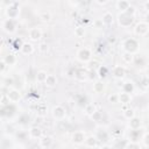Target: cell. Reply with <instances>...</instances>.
Returning a JSON list of instances; mask_svg holds the SVG:
<instances>
[{"mask_svg":"<svg viewBox=\"0 0 149 149\" xmlns=\"http://www.w3.org/2000/svg\"><path fill=\"white\" fill-rule=\"evenodd\" d=\"M122 49H123V51L134 55V54L137 52V50H139V42H137L135 38H133V37L126 38V40L122 42Z\"/></svg>","mask_w":149,"mask_h":149,"instance_id":"6da1fadb","label":"cell"},{"mask_svg":"<svg viewBox=\"0 0 149 149\" xmlns=\"http://www.w3.org/2000/svg\"><path fill=\"white\" fill-rule=\"evenodd\" d=\"M116 20H118L119 26H121V27H123V28H128V27H130V26L133 24V22H134V16L127 14L126 12H120V13L118 14V19H116Z\"/></svg>","mask_w":149,"mask_h":149,"instance_id":"7a4b0ae2","label":"cell"},{"mask_svg":"<svg viewBox=\"0 0 149 149\" xmlns=\"http://www.w3.org/2000/svg\"><path fill=\"white\" fill-rule=\"evenodd\" d=\"M5 14L7 16V19H12V20H16V17L19 16L20 14V7H19V3L13 1L9 6L6 7L5 9Z\"/></svg>","mask_w":149,"mask_h":149,"instance_id":"3957f363","label":"cell"},{"mask_svg":"<svg viewBox=\"0 0 149 149\" xmlns=\"http://www.w3.org/2000/svg\"><path fill=\"white\" fill-rule=\"evenodd\" d=\"M16 112V107L14 106V104H6V105H2L0 107V118L2 119H9L12 118Z\"/></svg>","mask_w":149,"mask_h":149,"instance_id":"277c9868","label":"cell"},{"mask_svg":"<svg viewBox=\"0 0 149 149\" xmlns=\"http://www.w3.org/2000/svg\"><path fill=\"white\" fill-rule=\"evenodd\" d=\"M134 33L137 35V36H147L148 33H149V23L146 22V21H140L135 24L134 27Z\"/></svg>","mask_w":149,"mask_h":149,"instance_id":"5b68a950","label":"cell"},{"mask_svg":"<svg viewBox=\"0 0 149 149\" xmlns=\"http://www.w3.org/2000/svg\"><path fill=\"white\" fill-rule=\"evenodd\" d=\"M109 133L105 127H98L94 134V137L97 139V141L101 142V143H106L109 141Z\"/></svg>","mask_w":149,"mask_h":149,"instance_id":"8992f818","label":"cell"},{"mask_svg":"<svg viewBox=\"0 0 149 149\" xmlns=\"http://www.w3.org/2000/svg\"><path fill=\"white\" fill-rule=\"evenodd\" d=\"M92 58V54L91 50L88 48H80L77 51V59L81 63H88Z\"/></svg>","mask_w":149,"mask_h":149,"instance_id":"52a82bcc","label":"cell"},{"mask_svg":"<svg viewBox=\"0 0 149 149\" xmlns=\"http://www.w3.org/2000/svg\"><path fill=\"white\" fill-rule=\"evenodd\" d=\"M6 98L8 99V102L15 104V102L20 101V99H21V93H20V91H19L17 88L10 87V88H8V91H7Z\"/></svg>","mask_w":149,"mask_h":149,"instance_id":"ba28073f","label":"cell"},{"mask_svg":"<svg viewBox=\"0 0 149 149\" xmlns=\"http://www.w3.org/2000/svg\"><path fill=\"white\" fill-rule=\"evenodd\" d=\"M51 113H52L54 119H56V120H58V121L64 120L65 116H66V111H65V108H64L62 105H56V106H54Z\"/></svg>","mask_w":149,"mask_h":149,"instance_id":"9c48e42d","label":"cell"},{"mask_svg":"<svg viewBox=\"0 0 149 149\" xmlns=\"http://www.w3.org/2000/svg\"><path fill=\"white\" fill-rule=\"evenodd\" d=\"M2 28L6 33L8 34H13L16 31V28H17V23H16V20H12V19H6L2 23Z\"/></svg>","mask_w":149,"mask_h":149,"instance_id":"30bf717a","label":"cell"},{"mask_svg":"<svg viewBox=\"0 0 149 149\" xmlns=\"http://www.w3.org/2000/svg\"><path fill=\"white\" fill-rule=\"evenodd\" d=\"M72 98H73L74 104H76L77 106H79V107H83V108H84V107L88 104L87 97H86L85 94H83V93H76Z\"/></svg>","mask_w":149,"mask_h":149,"instance_id":"8fae6325","label":"cell"},{"mask_svg":"<svg viewBox=\"0 0 149 149\" xmlns=\"http://www.w3.org/2000/svg\"><path fill=\"white\" fill-rule=\"evenodd\" d=\"M85 137H86V135H85L84 132H81V130H77V132H74V133L72 134L71 140H72V142H73L74 144L80 146V144H84Z\"/></svg>","mask_w":149,"mask_h":149,"instance_id":"7c38bea8","label":"cell"},{"mask_svg":"<svg viewBox=\"0 0 149 149\" xmlns=\"http://www.w3.org/2000/svg\"><path fill=\"white\" fill-rule=\"evenodd\" d=\"M112 73H113V77H114L116 80H119V79H122V78L126 76V69H125V66H122V65H115V66L113 68Z\"/></svg>","mask_w":149,"mask_h":149,"instance_id":"4fadbf2b","label":"cell"},{"mask_svg":"<svg viewBox=\"0 0 149 149\" xmlns=\"http://www.w3.org/2000/svg\"><path fill=\"white\" fill-rule=\"evenodd\" d=\"M38 146L43 149H49L52 144V137L49 136V135H42L40 139H38Z\"/></svg>","mask_w":149,"mask_h":149,"instance_id":"5bb4252c","label":"cell"},{"mask_svg":"<svg viewBox=\"0 0 149 149\" xmlns=\"http://www.w3.org/2000/svg\"><path fill=\"white\" fill-rule=\"evenodd\" d=\"M43 135V132H42V129L40 128V127H37V126H31L30 128H29V130H28V136L30 137V139H40L41 136Z\"/></svg>","mask_w":149,"mask_h":149,"instance_id":"9a60e30c","label":"cell"},{"mask_svg":"<svg viewBox=\"0 0 149 149\" xmlns=\"http://www.w3.org/2000/svg\"><path fill=\"white\" fill-rule=\"evenodd\" d=\"M35 112H36L37 116L44 118V116L47 115V113H48V106H47V104H44V102H38V104L35 106Z\"/></svg>","mask_w":149,"mask_h":149,"instance_id":"2e32d148","label":"cell"},{"mask_svg":"<svg viewBox=\"0 0 149 149\" xmlns=\"http://www.w3.org/2000/svg\"><path fill=\"white\" fill-rule=\"evenodd\" d=\"M29 38L30 41H38L42 37V30L37 27H34L31 29H29Z\"/></svg>","mask_w":149,"mask_h":149,"instance_id":"e0dca14e","label":"cell"},{"mask_svg":"<svg viewBox=\"0 0 149 149\" xmlns=\"http://www.w3.org/2000/svg\"><path fill=\"white\" fill-rule=\"evenodd\" d=\"M142 134L143 133H141V128L140 129H130L129 135H128L129 142H137L139 140H141Z\"/></svg>","mask_w":149,"mask_h":149,"instance_id":"ac0fdd59","label":"cell"},{"mask_svg":"<svg viewBox=\"0 0 149 149\" xmlns=\"http://www.w3.org/2000/svg\"><path fill=\"white\" fill-rule=\"evenodd\" d=\"M74 78L79 81H84L87 79V70L83 69V68H79V69H76L74 71Z\"/></svg>","mask_w":149,"mask_h":149,"instance_id":"d6986e66","label":"cell"},{"mask_svg":"<svg viewBox=\"0 0 149 149\" xmlns=\"http://www.w3.org/2000/svg\"><path fill=\"white\" fill-rule=\"evenodd\" d=\"M93 92L94 93H97V94H101V93H104V91H105V84H104V81L101 80V79H98V80H95L94 83H93Z\"/></svg>","mask_w":149,"mask_h":149,"instance_id":"ffe728a7","label":"cell"},{"mask_svg":"<svg viewBox=\"0 0 149 149\" xmlns=\"http://www.w3.org/2000/svg\"><path fill=\"white\" fill-rule=\"evenodd\" d=\"M132 101V95L125 92H120L118 93V102L122 104V105H128Z\"/></svg>","mask_w":149,"mask_h":149,"instance_id":"44dd1931","label":"cell"},{"mask_svg":"<svg viewBox=\"0 0 149 149\" xmlns=\"http://www.w3.org/2000/svg\"><path fill=\"white\" fill-rule=\"evenodd\" d=\"M84 144H85V147H86V148H88V149H93V148H95V147H97L98 141H97V139L94 137V135H88V136H86V137H85Z\"/></svg>","mask_w":149,"mask_h":149,"instance_id":"7402d4cb","label":"cell"},{"mask_svg":"<svg viewBox=\"0 0 149 149\" xmlns=\"http://www.w3.org/2000/svg\"><path fill=\"white\" fill-rule=\"evenodd\" d=\"M128 125H129V128H130V129H140V128L142 127V121H141V119H140L139 116L135 115L134 118H132V119L129 120Z\"/></svg>","mask_w":149,"mask_h":149,"instance_id":"603a6c76","label":"cell"},{"mask_svg":"<svg viewBox=\"0 0 149 149\" xmlns=\"http://www.w3.org/2000/svg\"><path fill=\"white\" fill-rule=\"evenodd\" d=\"M121 87H122V92L128 93V94H132V93L134 92V90H135V85H134V83L130 81V80L125 81Z\"/></svg>","mask_w":149,"mask_h":149,"instance_id":"cb8c5ba5","label":"cell"},{"mask_svg":"<svg viewBox=\"0 0 149 149\" xmlns=\"http://www.w3.org/2000/svg\"><path fill=\"white\" fill-rule=\"evenodd\" d=\"M113 20H114V17H113V14H112L111 12H105V13L102 14V17H101L102 24H105V26H111V24L113 23Z\"/></svg>","mask_w":149,"mask_h":149,"instance_id":"d4e9b609","label":"cell"},{"mask_svg":"<svg viewBox=\"0 0 149 149\" xmlns=\"http://www.w3.org/2000/svg\"><path fill=\"white\" fill-rule=\"evenodd\" d=\"M20 51L23 54V55H31L34 52V47L31 43H28V42H23Z\"/></svg>","mask_w":149,"mask_h":149,"instance_id":"484cf974","label":"cell"},{"mask_svg":"<svg viewBox=\"0 0 149 149\" xmlns=\"http://www.w3.org/2000/svg\"><path fill=\"white\" fill-rule=\"evenodd\" d=\"M44 84H45V86H48V87H54V86H56V84H57V78H56V76H54V74H48L47 78H45V80H44Z\"/></svg>","mask_w":149,"mask_h":149,"instance_id":"4316f807","label":"cell"},{"mask_svg":"<svg viewBox=\"0 0 149 149\" xmlns=\"http://www.w3.org/2000/svg\"><path fill=\"white\" fill-rule=\"evenodd\" d=\"M129 5H130V2L127 1V0H119V1H116V3H115L116 8H118L119 10H121V12H126V9L129 7Z\"/></svg>","mask_w":149,"mask_h":149,"instance_id":"83f0119b","label":"cell"},{"mask_svg":"<svg viewBox=\"0 0 149 149\" xmlns=\"http://www.w3.org/2000/svg\"><path fill=\"white\" fill-rule=\"evenodd\" d=\"M107 73H108V69H107V66H105V65H99V68L97 69V74H98V78H100L101 80L107 76Z\"/></svg>","mask_w":149,"mask_h":149,"instance_id":"f1b7e54d","label":"cell"},{"mask_svg":"<svg viewBox=\"0 0 149 149\" xmlns=\"http://www.w3.org/2000/svg\"><path fill=\"white\" fill-rule=\"evenodd\" d=\"M133 63H134L136 66H140V68H142V66L146 65V61H144L143 56H141V55H134Z\"/></svg>","mask_w":149,"mask_h":149,"instance_id":"f546056e","label":"cell"},{"mask_svg":"<svg viewBox=\"0 0 149 149\" xmlns=\"http://www.w3.org/2000/svg\"><path fill=\"white\" fill-rule=\"evenodd\" d=\"M3 63H5L6 65H14V64L16 63V57H15V55H13V54L6 55L5 58H3Z\"/></svg>","mask_w":149,"mask_h":149,"instance_id":"4dcf8cb0","label":"cell"},{"mask_svg":"<svg viewBox=\"0 0 149 149\" xmlns=\"http://www.w3.org/2000/svg\"><path fill=\"white\" fill-rule=\"evenodd\" d=\"M95 111H97V107H95L94 104H90V102H88V104L84 107V113H85L87 116H91Z\"/></svg>","mask_w":149,"mask_h":149,"instance_id":"1f68e13d","label":"cell"},{"mask_svg":"<svg viewBox=\"0 0 149 149\" xmlns=\"http://www.w3.org/2000/svg\"><path fill=\"white\" fill-rule=\"evenodd\" d=\"M121 58H122V61H123L125 63H127V64H130V63H133V58H134V55H132V54H129V52H126V51H123V52H122V55H121Z\"/></svg>","mask_w":149,"mask_h":149,"instance_id":"d6a6232c","label":"cell"},{"mask_svg":"<svg viewBox=\"0 0 149 149\" xmlns=\"http://www.w3.org/2000/svg\"><path fill=\"white\" fill-rule=\"evenodd\" d=\"M135 116V111L133 109V108H126V109H123V118L125 119H127V120H130L132 118H134Z\"/></svg>","mask_w":149,"mask_h":149,"instance_id":"836d02e7","label":"cell"},{"mask_svg":"<svg viewBox=\"0 0 149 149\" xmlns=\"http://www.w3.org/2000/svg\"><path fill=\"white\" fill-rule=\"evenodd\" d=\"M47 76H48V73H47L45 71H43V70L38 71V72L36 73V77H35V78H36V81H38V83H44Z\"/></svg>","mask_w":149,"mask_h":149,"instance_id":"e575fe53","label":"cell"},{"mask_svg":"<svg viewBox=\"0 0 149 149\" xmlns=\"http://www.w3.org/2000/svg\"><path fill=\"white\" fill-rule=\"evenodd\" d=\"M17 122H19V125L26 126V125H28V122H30V116L28 114H22V115H20Z\"/></svg>","mask_w":149,"mask_h":149,"instance_id":"d590c367","label":"cell"},{"mask_svg":"<svg viewBox=\"0 0 149 149\" xmlns=\"http://www.w3.org/2000/svg\"><path fill=\"white\" fill-rule=\"evenodd\" d=\"M90 118H91L94 122H100V121L102 120V113H101L100 111H98V109H97V111H95V112H94Z\"/></svg>","mask_w":149,"mask_h":149,"instance_id":"8d00e7d4","label":"cell"},{"mask_svg":"<svg viewBox=\"0 0 149 149\" xmlns=\"http://www.w3.org/2000/svg\"><path fill=\"white\" fill-rule=\"evenodd\" d=\"M125 149H142V147L139 142H127Z\"/></svg>","mask_w":149,"mask_h":149,"instance_id":"74e56055","label":"cell"},{"mask_svg":"<svg viewBox=\"0 0 149 149\" xmlns=\"http://www.w3.org/2000/svg\"><path fill=\"white\" fill-rule=\"evenodd\" d=\"M37 49H38V51H40L41 54H47L48 50H49V45H48L47 42H41V43L38 44Z\"/></svg>","mask_w":149,"mask_h":149,"instance_id":"f35d334b","label":"cell"},{"mask_svg":"<svg viewBox=\"0 0 149 149\" xmlns=\"http://www.w3.org/2000/svg\"><path fill=\"white\" fill-rule=\"evenodd\" d=\"M22 44H23V41H22L20 37H17V38H15V40L13 41L12 47H13L15 50H20V49H21V47H22Z\"/></svg>","mask_w":149,"mask_h":149,"instance_id":"ab89813d","label":"cell"},{"mask_svg":"<svg viewBox=\"0 0 149 149\" xmlns=\"http://www.w3.org/2000/svg\"><path fill=\"white\" fill-rule=\"evenodd\" d=\"M140 141H142V144H143L146 148L149 147V134H148V132H144V133L142 134Z\"/></svg>","mask_w":149,"mask_h":149,"instance_id":"60d3db41","label":"cell"},{"mask_svg":"<svg viewBox=\"0 0 149 149\" xmlns=\"http://www.w3.org/2000/svg\"><path fill=\"white\" fill-rule=\"evenodd\" d=\"M40 19L43 21V22H49L50 21V19H51V14L49 13V12H42L41 14H40Z\"/></svg>","mask_w":149,"mask_h":149,"instance_id":"b9f144b4","label":"cell"},{"mask_svg":"<svg viewBox=\"0 0 149 149\" xmlns=\"http://www.w3.org/2000/svg\"><path fill=\"white\" fill-rule=\"evenodd\" d=\"M14 135H15L20 141H24V140H27L28 133H27V132H22V130H20V132H16Z\"/></svg>","mask_w":149,"mask_h":149,"instance_id":"7bdbcfd3","label":"cell"},{"mask_svg":"<svg viewBox=\"0 0 149 149\" xmlns=\"http://www.w3.org/2000/svg\"><path fill=\"white\" fill-rule=\"evenodd\" d=\"M107 100L109 104H118V93H111L107 97Z\"/></svg>","mask_w":149,"mask_h":149,"instance_id":"ee69618b","label":"cell"},{"mask_svg":"<svg viewBox=\"0 0 149 149\" xmlns=\"http://www.w3.org/2000/svg\"><path fill=\"white\" fill-rule=\"evenodd\" d=\"M97 78H98L97 70H88V71H87V79H90V80H95Z\"/></svg>","mask_w":149,"mask_h":149,"instance_id":"f6af8a7d","label":"cell"},{"mask_svg":"<svg viewBox=\"0 0 149 149\" xmlns=\"http://www.w3.org/2000/svg\"><path fill=\"white\" fill-rule=\"evenodd\" d=\"M74 35H76L77 37H83V36L85 35V29H84V27H77V28L74 29Z\"/></svg>","mask_w":149,"mask_h":149,"instance_id":"bcb514c9","label":"cell"},{"mask_svg":"<svg viewBox=\"0 0 149 149\" xmlns=\"http://www.w3.org/2000/svg\"><path fill=\"white\" fill-rule=\"evenodd\" d=\"M2 84H3L5 86H7V87L13 86V84H14V79H13V77H5Z\"/></svg>","mask_w":149,"mask_h":149,"instance_id":"7dc6e473","label":"cell"},{"mask_svg":"<svg viewBox=\"0 0 149 149\" xmlns=\"http://www.w3.org/2000/svg\"><path fill=\"white\" fill-rule=\"evenodd\" d=\"M140 86L144 90V91H147L148 90V86H149V80H148V78L147 77H144L141 81H140Z\"/></svg>","mask_w":149,"mask_h":149,"instance_id":"c3c4849f","label":"cell"},{"mask_svg":"<svg viewBox=\"0 0 149 149\" xmlns=\"http://www.w3.org/2000/svg\"><path fill=\"white\" fill-rule=\"evenodd\" d=\"M126 13L132 15V16H135V13H136V8L133 6V5H129V7L126 9Z\"/></svg>","mask_w":149,"mask_h":149,"instance_id":"681fc988","label":"cell"},{"mask_svg":"<svg viewBox=\"0 0 149 149\" xmlns=\"http://www.w3.org/2000/svg\"><path fill=\"white\" fill-rule=\"evenodd\" d=\"M5 130H6V133H7V134H12V135L16 133V132H15V128H14L12 125H6Z\"/></svg>","mask_w":149,"mask_h":149,"instance_id":"f907efd6","label":"cell"},{"mask_svg":"<svg viewBox=\"0 0 149 149\" xmlns=\"http://www.w3.org/2000/svg\"><path fill=\"white\" fill-rule=\"evenodd\" d=\"M107 41H108V43H111V44H114V43L116 42V36H115L114 34H111V35H108V37H107Z\"/></svg>","mask_w":149,"mask_h":149,"instance_id":"816d5d0a","label":"cell"},{"mask_svg":"<svg viewBox=\"0 0 149 149\" xmlns=\"http://www.w3.org/2000/svg\"><path fill=\"white\" fill-rule=\"evenodd\" d=\"M126 143H127V141H119V142L116 143L115 148H116V149H125Z\"/></svg>","mask_w":149,"mask_h":149,"instance_id":"f5cc1de1","label":"cell"},{"mask_svg":"<svg viewBox=\"0 0 149 149\" xmlns=\"http://www.w3.org/2000/svg\"><path fill=\"white\" fill-rule=\"evenodd\" d=\"M88 63H90V65H91V70H97V69L99 68L98 62H95V61H90Z\"/></svg>","mask_w":149,"mask_h":149,"instance_id":"db71d44e","label":"cell"},{"mask_svg":"<svg viewBox=\"0 0 149 149\" xmlns=\"http://www.w3.org/2000/svg\"><path fill=\"white\" fill-rule=\"evenodd\" d=\"M119 130H121V128L120 127H115V129L112 130V135H121L122 132H119Z\"/></svg>","mask_w":149,"mask_h":149,"instance_id":"11a10c76","label":"cell"},{"mask_svg":"<svg viewBox=\"0 0 149 149\" xmlns=\"http://www.w3.org/2000/svg\"><path fill=\"white\" fill-rule=\"evenodd\" d=\"M5 68H6V64L3 63V61H0V74H1L2 72H3Z\"/></svg>","mask_w":149,"mask_h":149,"instance_id":"9f6ffc18","label":"cell"},{"mask_svg":"<svg viewBox=\"0 0 149 149\" xmlns=\"http://www.w3.org/2000/svg\"><path fill=\"white\" fill-rule=\"evenodd\" d=\"M95 2H97L98 5H106V3H108L109 1H108V0H95Z\"/></svg>","mask_w":149,"mask_h":149,"instance_id":"6f0895ef","label":"cell"},{"mask_svg":"<svg viewBox=\"0 0 149 149\" xmlns=\"http://www.w3.org/2000/svg\"><path fill=\"white\" fill-rule=\"evenodd\" d=\"M99 149H112V147H111V146H108V144H102Z\"/></svg>","mask_w":149,"mask_h":149,"instance_id":"680465c9","label":"cell"},{"mask_svg":"<svg viewBox=\"0 0 149 149\" xmlns=\"http://www.w3.org/2000/svg\"><path fill=\"white\" fill-rule=\"evenodd\" d=\"M144 9H146V10H149V0H147V1L144 2Z\"/></svg>","mask_w":149,"mask_h":149,"instance_id":"91938a15","label":"cell"},{"mask_svg":"<svg viewBox=\"0 0 149 149\" xmlns=\"http://www.w3.org/2000/svg\"><path fill=\"white\" fill-rule=\"evenodd\" d=\"M3 98H5V97H3V93H2L1 91H0V102H2V100H3Z\"/></svg>","mask_w":149,"mask_h":149,"instance_id":"94428289","label":"cell"},{"mask_svg":"<svg viewBox=\"0 0 149 149\" xmlns=\"http://www.w3.org/2000/svg\"><path fill=\"white\" fill-rule=\"evenodd\" d=\"M3 45V38L2 37H0V48Z\"/></svg>","mask_w":149,"mask_h":149,"instance_id":"6125c7cd","label":"cell"},{"mask_svg":"<svg viewBox=\"0 0 149 149\" xmlns=\"http://www.w3.org/2000/svg\"><path fill=\"white\" fill-rule=\"evenodd\" d=\"M28 149H37L36 147H30V148H28Z\"/></svg>","mask_w":149,"mask_h":149,"instance_id":"be15d7a7","label":"cell"},{"mask_svg":"<svg viewBox=\"0 0 149 149\" xmlns=\"http://www.w3.org/2000/svg\"><path fill=\"white\" fill-rule=\"evenodd\" d=\"M19 149H23V148H19Z\"/></svg>","mask_w":149,"mask_h":149,"instance_id":"e7e4bbea","label":"cell"},{"mask_svg":"<svg viewBox=\"0 0 149 149\" xmlns=\"http://www.w3.org/2000/svg\"><path fill=\"white\" fill-rule=\"evenodd\" d=\"M86 149H88V148H86Z\"/></svg>","mask_w":149,"mask_h":149,"instance_id":"03108f58","label":"cell"}]
</instances>
